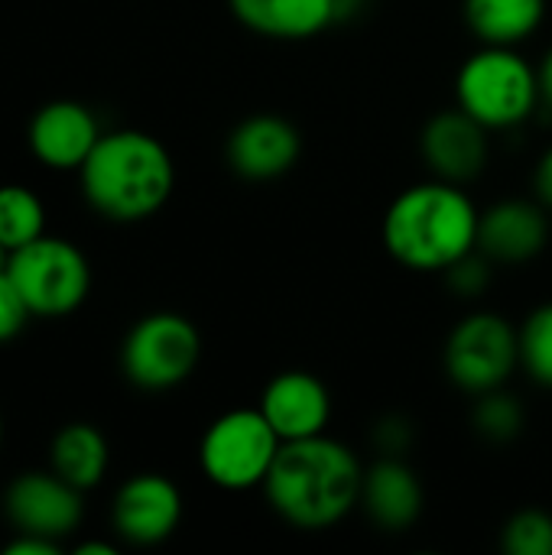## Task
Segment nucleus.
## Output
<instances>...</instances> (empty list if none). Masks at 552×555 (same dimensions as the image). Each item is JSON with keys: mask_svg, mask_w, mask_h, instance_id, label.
I'll use <instances>...</instances> for the list:
<instances>
[{"mask_svg": "<svg viewBox=\"0 0 552 555\" xmlns=\"http://www.w3.org/2000/svg\"><path fill=\"white\" fill-rule=\"evenodd\" d=\"M7 260H10V250L0 244V270H7Z\"/></svg>", "mask_w": 552, "mask_h": 555, "instance_id": "obj_32", "label": "nucleus"}, {"mask_svg": "<svg viewBox=\"0 0 552 555\" xmlns=\"http://www.w3.org/2000/svg\"><path fill=\"white\" fill-rule=\"evenodd\" d=\"M46 234V208L26 185H0V244L13 254Z\"/></svg>", "mask_w": 552, "mask_h": 555, "instance_id": "obj_20", "label": "nucleus"}, {"mask_svg": "<svg viewBox=\"0 0 552 555\" xmlns=\"http://www.w3.org/2000/svg\"><path fill=\"white\" fill-rule=\"evenodd\" d=\"M501 546L508 555H552V514L540 507L511 514L501 530Z\"/></svg>", "mask_w": 552, "mask_h": 555, "instance_id": "obj_23", "label": "nucleus"}, {"mask_svg": "<svg viewBox=\"0 0 552 555\" xmlns=\"http://www.w3.org/2000/svg\"><path fill=\"white\" fill-rule=\"evenodd\" d=\"M260 413L283 442L322 436L332 420V397L309 371H283L260 393Z\"/></svg>", "mask_w": 552, "mask_h": 555, "instance_id": "obj_13", "label": "nucleus"}, {"mask_svg": "<svg viewBox=\"0 0 552 555\" xmlns=\"http://www.w3.org/2000/svg\"><path fill=\"white\" fill-rule=\"evenodd\" d=\"M81 494L55 472H26L20 475L7 494L3 511L16 533H39L49 540H65L81 524Z\"/></svg>", "mask_w": 552, "mask_h": 555, "instance_id": "obj_9", "label": "nucleus"}, {"mask_svg": "<svg viewBox=\"0 0 552 555\" xmlns=\"http://www.w3.org/2000/svg\"><path fill=\"white\" fill-rule=\"evenodd\" d=\"M202 358L198 328L179 312L143 315L120 345L124 377L140 390H172L185 384Z\"/></svg>", "mask_w": 552, "mask_h": 555, "instance_id": "obj_7", "label": "nucleus"}, {"mask_svg": "<svg viewBox=\"0 0 552 555\" xmlns=\"http://www.w3.org/2000/svg\"><path fill=\"white\" fill-rule=\"evenodd\" d=\"M361 3H364V0H335V23H338V20H351V16L361 10Z\"/></svg>", "mask_w": 552, "mask_h": 555, "instance_id": "obj_30", "label": "nucleus"}, {"mask_svg": "<svg viewBox=\"0 0 552 555\" xmlns=\"http://www.w3.org/2000/svg\"><path fill=\"white\" fill-rule=\"evenodd\" d=\"M299 153H303L299 130L280 114L244 117L224 143L228 166L251 182H270L286 176L299 163Z\"/></svg>", "mask_w": 552, "mask_h": 555, "instance_id": "obj_12", "label": "nucleus"}, {"mask_svg": "<svg viewBox=\"0 0 552 555\" xmlns=\"http://www.w3.org/2000/svg\"><path fill=\"white\" fill-rule=\"evenodd\" d=\"M280 446L283 439L260 413V406L231 410L205 429L198 446V465L215 488L251 491L264 488L280 455Z\"/></svg>", "mask_w": 552, "mask_h": 555, "instance_id": "obj_5", "label": "nucleus"}, {"mask_svg": "<svg viewBox=\"0 0 552 555\" xmlns=\"http://www.w3.org/2000/svg\"><path fill=\"white\" fill-rule=\"evenodd\" d=\"M62 550L59 540H49V537H39V533H16L10 543H7V555H55Z\"/></svg>", "mask_w": 552, "mask_h": 555, "instance_id": "obj_27", "label": "nucleus"}, {"mask_svg": "<svg viewBox=\"0 0 552 555\" xmlns=\"http://www.w3.org/2000/svg\"><path fill=\"white\" fill-rule=\"evenodd\" d=\"M521 332V367L534 384L552 390V302H543L527 315Z\"/></svg>", "mask_w": 552, "mask_h": 555, "instance_id": "obj_22", "label": "nucleus"}, {"mask_svg": "<svg viewBox=\"0 0 552 555\" xmlns=\"http://www.w3.org/2000/svg\"><path fill=\"white\" fill-rule=\"evenodd\" d=\"M75 553L78 555H114L117 550H114L111 543H85V546H78Z\"/></svg>", "mask_w": 552, "mask_h": 555, "instance_id": "obj_31", "label": "nucleus"}, {"mask_svg": "<svg viewBox=\"0 0 552 555\" xmlns=\"http://www.w3.org/2000/svg\"><path fill=\"white\" fill-rule=\"evenodd\" d=\"M78 176L85 202L107 221L120 224L153 218L176 185L169 150L143 130L101 133Z\"/></svg>", "mask_w": 552, "mask_h": 555, "instance_id": "obj_3", "label": "nucleus"}, {"mask_svg": "<svg viewBox=\"0 0 552 555\" xmlns=\"http://www.w3.org/2000/svg\"><path fill=\"white\" fill-rule=\"evenodd\" d=\"M420 153L433 179L465 185L488 166V127L455 104L426 120L420 133Z\"/></svg>", "mask_w": 552, "mask_h": 555, "instance_id": "obj_11", "label": "nucleus"}, {"mask_svg": "<svg viewBox=\"0 0 552 555\" xmlns=\"http://www.w3.org/2000/svg\"><path fill=\"white\" fill-rule=\"evenodd\" d=\"M550 241V218L543 202L504 198L478 218V250L495 263H527L543 254Z\"/></svg>", "mask_w": 552, "mask_h": 555, "instance_id": "obj_15", "label": "nucleus"}, {"mask_svg": "<svg viewBox=\"0 0 552 555\" xmlns=\"http://www.w3.org/2000/svg\"><path fill=\"white\" fill-rule=\"evenodd\" d=\"M111 520L124 543L156 546L176 533L182 520V494L166 475H133L114 494Z\"/></svg>", "mask_w": 552, "mask_h": 555, "instance_id": "obj_10", "label": "nucleus"}, {"mask_svg": "<svg viewBox=\"0 0 552 555\" xmlns=\"http://www.w3.org/2000/svg\"><path fill=\"white\" fill-rule=\"evenodd\" d=\"M7 273L23 293L33 315L59 319L75 312L91 289L88 257L65 237L42 234L26 247L13 250L7 260Z\"/></svg>", "mask_w": 552, "mask_h": 555, "instance_id": "obj_6", "label": "nucleus"}, {"mask_svg": "<svg viewBox=\"0 0 552 555\" xmlns=\"http://www.w3.org/2000/svg\"><path fill=\"white\" fill-rule=\"evenodd\" d=\"M491 267H495V260L485 257V254L475 247L472 254H465L459 263H452V267L446 270V280H449V286H452L462 299H478V296H485L488 286H491V276H495Z\"/></svg>", "mask_w": 552, "mask_h": 555, "instance_id": "obj_24", "label": "nucleus"}, {"mask_svg": "<svg viewBox=\"0 0 552 555\" xmlns=\"http://www.w3.org/2000/svg\"><path fill=\"white\" fill-rule=\"evenodd\" d=\"M534 189H537V198L552 211V150H547L537 163V172H534Z\"/></svg>", "mask_w": 552, "mask_h": 555, "instance_id": "obj_28", "label": "nucleus"}, {"mask_svg": "<svg viewBox=\"0 0 552 555\" xmlns=\"http://www.w3.org/2000/svg\"><path fill=\"white\" fill-rule=\"evenodd\" d=\"M234 20L267 39H312L335 23V0H228Z\"/></svg>", "mask_w": 552, "mask_h": 555, "instance_id": "obj_17", "label": "nucleus"}, {"mask_svg": "<svg viewBox=\"0 0 552 555\" xmlns=\"http://www.w3.org/2000/svg\"><path fill=\"white\" fill-rule=\"evenodd\" d=\"M547 16V0H465V23L482 46H521Z\"/></svg>", "mask_w": 552, "mask_h": 555, "instance_id": "obj_19", "label": "nucleus"}, {"mask_svg": "<svg viewBox=\"0 0 552 555\" xmlns=\"http://www.w3.org/2000/svg\"><path fill=\"white\" fill-rule=\"evenodd\" d=\"M478 218L482 211L462 192V185L429 179L403 189L390 202L381 237L400 267L446 273L478 247Z\"/></svg>", "mask_w": 552, "mask_h": 555, "instance_id": "obj_2", "label": "nucleus"}, {"mask_svg": "<svg viewBox=\"0 0 552 555\" xmlns=\"http://www.w3.org/2000/svg\"><path fill=\"white\" fill-rule=\"evenodd\" d=\"M423 481L416 472L397 459L381 455L371 468H364L361 481V511L384 533H407L423 514Z\"/></svg>", "mask_w": 552, "mask_h": 555, "instance_id": "obj_16", "label": "nucleus"}, {"mask_svg": "<svg viewBox=\"0 0 552 555\" xmlns=\"http://www.w3.org/2000/svg\"><path fill=\"white\" fill-rule=\"evenodd\" d=\"M29 319H33V312H29L23 293L16 289V283L10 280V273L0 270V345L3 341H13L26 328Z\"/></svg>", "mask_w": 552, "mask_h": 555, "instance_id": "obj_25", "label": "nucleus"}, {"mask_svg": "<svg viewBox=\"0 0 552 555\" xmlns=\"http://www.w3.org/2000/svg\"><path fill=\"white\" fill-rule=\"evenodd\" d=\"M455 104L488 130L521 127L540 104L537 68L517 46H482L455 75Z\"/></svg>", "mask_w": 552, "mask_h": 555, "instance_id": "obj_4", "label": "nucleus"}, {"mask_svg": "<svg viewBox=\"0 0 552 555\" xmlns=\"http://www.w3.org/2000/svg\"><path fill=\"white\" fill-rule=\"evenodd\" d=\"M101 140L98 117L78 101H49L29 120V150L49 169H81Z\"/></svg>", "mask_w": 552, "mask_h": 555, "instance_id": "obj_14", "label": "nucleus"}, {"mask_svg": "<svg viewBox=\"0 0 552 555\" xmlns=\"http://www.w3.org/2000/svg\"><path fill=\"white\" fill-rule=\"evenodd\" d=\"M364 465L358 455L322 436L283 442L264 481L267 504L293 530L322 533L342 524L361 504Z\"/></svg>", "mask_w": 552, "mask_h": 555, "instance_id": "obj_1", "label": "nucleus"}, {"mask_svg": "<svg viewBox=\"0 0 552 555\" xmlns=\"http://www.w3.org/2000/svg\"><path fill=\"white\" fill-rule=\"evenodd\" d=\"M374 446L381 449V455L403 459L407 449L413 446V426L403 416H384L374 429Z\"/></svg>", "mask_w": 552, "mask_h": 555, "instance_id": "obj_26", "label": "nucleus"}, {"mask_svg": "<svg viewBox=\"0 0 552 555\" xmlns=\"http://www.w3.org/2000/svg\"><path fill=\"white\" fill-rule=\"evenodd\" d=\"M517 367L521 332L498 312H472L446 338V374L462 393L498 390Z\"/></svg>", "mask_w": 552, "mask_h": 555, "instance_id": "obj_8", "label": "nucleus"}, {"mask_svg": "<svg viewBox=\"0 0 552 555\" xmlns=\"http://www.w3.org/2000/svg\"><path fill=\"white\" fill-rule=\"evenodd\" d=\"M0 442H3V423H0Z\"/></svg>", "mask_w": 552, "mask_h": 555, "instance_id": "obj_33", "label": "nucleus"}, {"mask_svg": "<svg viewBox=\"0 0 552 555\" xmlns=\"http://www.w3.org/2000/svg\"><path fill=\"white\" fill-rule=\"evenodd\" d=\"M537 81H540V101L552 107V49L543 55V62L537 65Z\"/></svg>", "mask_w": 552, "mask_h": 555, "instance_id": "obj_29", "label": "nucleus"}, {"mask_svg": "<svg viewBox=\"0 0 552 555\" xmlns=\"http://www.w3.org/2000/svg\"><path fill=\"white\" fill-rule=\"evenodd\" d=\"M472 426L475 433L491 442V446H508L514 442L524 426H527V410L521 406V400L514 393H508L504 387L488 390L482 397H475V410H472Z\"/></svg>", "mask_w": 552, "mask_h": 555, "instance_id": "obj_21", "label": "nucleus"}, {"mask_svg": "<svg viewBox=\"0 0 552 555\" xmlns=\"http://www.w3.org/2000/svg\"><path fill=\"white\" fill-rule=\"evenodd\" d=\"M52 472L78 491H91L104 481L111 465L107 439L91 423H68L52 439Z\"/></svg>", "mask_w": 552, "mask_h": 555, "instance_id": "obj_18", "label": "nucleus"}]
</instances>
